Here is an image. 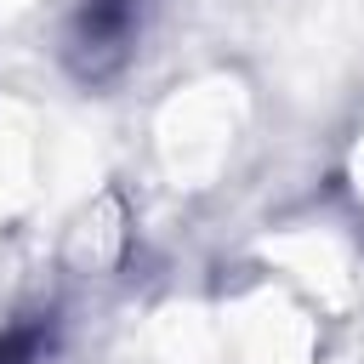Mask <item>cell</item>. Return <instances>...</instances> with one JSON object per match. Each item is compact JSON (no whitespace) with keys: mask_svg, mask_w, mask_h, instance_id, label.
Segmentation results:
<instances>
[{"mask_svg":"<svg viewBox=\"0 0 364 364\" xmlns=\"http://www.w3.org/2000/svg\"><path fill=\"white\" fill-rule=\"evenodd\" d=\"M136 28H142V0H85L74 17V68L85 80H102L131 57Z\"/></svg>","mask_w":364,"mask_h":364,"instance_id":"cell-1","label":"cell"},{"mask_svg":"<svg viewBox=\"0 0 364 364\" xmlns=\"http://www.w3.org/2000/svg\"><path fill=\"white\" fill-rule=\"evenodd\" d=\"M51 341V324H17V330H0V364H34L40 347Z\"/></svg>","mask_w":364,"mask_h":364,"instance_id":"cell-2","label":"cell"}]
</instances>
